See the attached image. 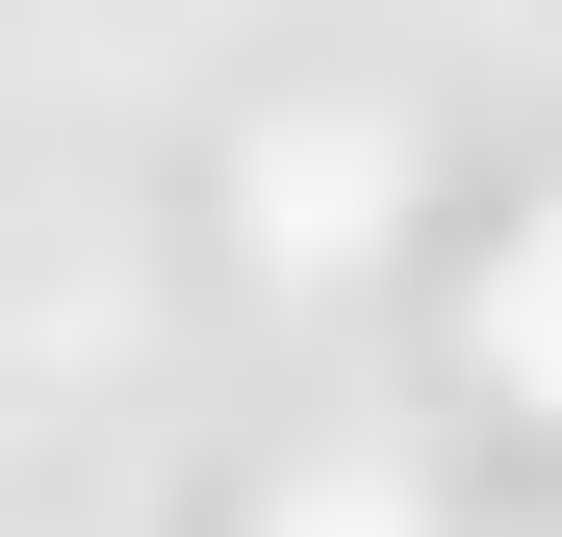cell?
<instances>
[{"mask_svg":"<svg viewBox=\"0 0 562 537\" xmlns=\"http://www.w3.org/2000/svg\"><path fill=\"white\" fill-rule=\"evenodd\" d=\"M256 231H281V256H333V231H358V128H307V154H256Z\"/></svg>","mask_w":562,"mask_h":537,"instance_id":"7a4b0ae2","label":"cell"},{"mask_svg":"<svg viewBox=\"0 0 562 537\" xmlns=\"http://www.w3.org/2000/svg\"><path fill=\"white\" fill-rule=\"evenodd\" d=\"M281 537H409V512H384V486H307V512H281Z\"/></svg>","mask_w":562,"mask_h":537,"instance_id":"3957f363","label":"cell"},{"mask_svg":"<svg viewBox=\"0 0 562 537\" xmlns=\"http://www.w3.org/2000/svg\"><path fill=\"white\" fill-rule=\"evenodd\" d=\"M460 333H486V384H512V410H562V205L486 256V307H460Z\"/></svg>","mask_w":562,"mask_h":537,"instance_id":"6da1fadb","label":"cell"}]
</instances>
